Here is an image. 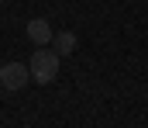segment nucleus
<instances>
[{
    "label": "nucleus",
    "mask_w": 148,
    "mask_h": 128,
    "mask_svg": "<svg viewBox=\"0 0 148 128\" xmlns=\"http://www.w3.org/2000/svg\"><path fill=\"white\" fill-rule=\"evenodd\" d=\"M59 52L55 48H45V45H38V52L28 59V66H31V80L35 83H52L55 76H59Z\"/></svg>",
    "instance_id": "f257e3e1"
},
{
    "label": "nucleus",
    "mask_w": 148,
    "mask_h": 128,
    "mask_svg": "<svg viewBox=\"0 0 148 128\" xmlns=\"http://www.w3.org/2000/svg\"><path fill=\"white\" fill-rule=\"evenodd\" d=\"M28 76H31V66H28V62H3V66H0V86H3L7 93L24 90V86H28Z\"/></svg>",
    "instance_id": "f03ea898"
},
{
    "label": "nucleus",
    "mask_w": 148,
    "mask_h": 128,
    "mask_svg": "<svg viewBox=\"0 0 148 128\" xmlns=\"http://www.w3.org/2000/svg\"><path fill=\"white\" fill-rule=\"evenodd\" d=\"M24 35L31 38L35 45H48L52 38H55V31H52V24L45 21V17H31L28 24H24Z\"/></svg>",
    "instance_id": "7ed1b4c3"
},
{
    "label": "nucleus",
    "mask_w": 148,
    "mask_h": 128,
    "mask_svg": "<svg viewBox=\"0 0 148 128\" xmlns=\"http://www.w3.org/2000/svg\"><path fill=\"white\" fill-rule=\"evenodd\" d=\"M52 45H55V52H59V55H69V52H76V35L73 31H59V35H55V38H52Z\"/></svg>",
    "instance_id": "20e7f679"
},
{
    "label": "nucleus",
    "mask_w": 148,
    "mask_h": 128,
    "mask_svg": "<svg viewBox=\"0 0 148 128\" xmlns=\"http://www.w3.org/2000/svg\"><path fill=\"white\" fill-rule=\"evenodd\" d=\"M0 93H3V86H0Z\"/></svg>",
    "instance_id": "39448f33"
}]
</instances>
